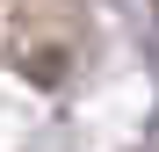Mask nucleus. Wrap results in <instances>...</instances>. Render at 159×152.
<instances>
[{
    "instance_id": "f257e3e1",
    "label": "nucleus",
    "mask_w": 159,
    "mask_h": 152,
    "mask_svg": "<svg viewBox=\"0 0 159 152\" xmlns=\"http://www.w3.org/2000/svg\"><path fill=\"white\" fill-rule=\"evenodd\" d=\"M152 36H159V15H152Z\"/></svg>"
}]
</instances>
